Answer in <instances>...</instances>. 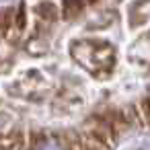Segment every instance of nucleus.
<instances>
[{"mask_svg": "<svg viewBox=\"0 0 150 150\" xmlns=\"http://www.w3.org/2000/svg\"><path fill=\"white\" fill-rule=\"evenodd\" d=\"M17 25H19L21 29L25 27V6H21V8H19V21H17Z\"/></svg>", "mask_w": 150, "mask_h": 150, "instance_id": "f03ea898", "label": "nucleus"}, {"mask_svg": "<svg viewBox=\"0 0 150 150\" xmlns=\"http://www.w3.org/2000/svg\"><path fill=\"white\" fill-rule=\"evenodd\" d=\"M39 15L41 17H50V21H54L56 17H58V8L52 4V2H43V4H39Z\"/></svg>", "mask_w": 150, "mask_h": 150, "instance_id": "f257e3e1", "label": "nucleus"}, {"mask_svg": "<svg viewBox=\"0 0 150 150\" xmlns=\"http://www.w3.org/2000/svg\"><path fill=\"white\" fill-rule=\"evenodd\" d=\"M142 109H144V115H146V119H148V123H150V101H144V103H142Z\"/></svg>", "mask_w": 150, "mask_h": 150, "instance_id": "7ed1b4c3", "label": "nucleus"}]
</instances>
